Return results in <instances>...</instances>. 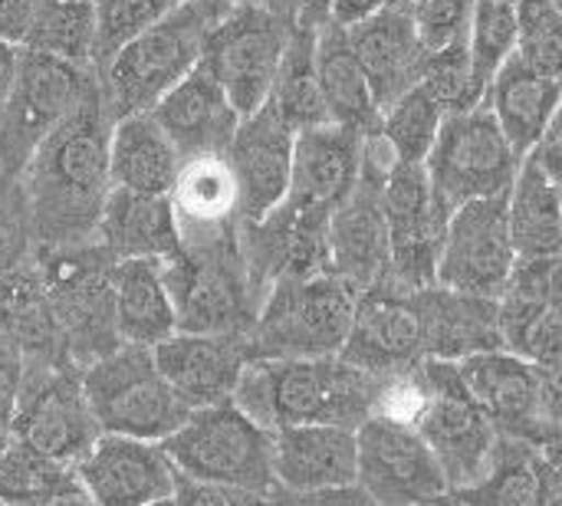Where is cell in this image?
Wrapping results in <instances>:
<instances>
[{
	"label": "cell",
	"mask_w": 562,
	"mask_h": 506,
	"mask_svg": "<svg viewBox=\"0 0 562 506\" xmlns=\"http://www.w3.org/2000/svg\"><path fill=\"white\" fill-rule=\"evenodd\" d=\"M109 128L102 95L86 86L69 115L53 125L26 158L30 221L40 247L89 244L112 188Z\"/></svg>",
	"instance_id": "6da1fadb"
},
{
	"label": "cell",
	"mask_w": 562,
	"mask_h": 506,
	"mask_svg": "<svg viewBox=\"0 0 562 506\" xmlns=\"http://www.w3.org/2000/svg\"><path fill=\"white\" fill-rule=\"evenodd\" d=\"M382 379L336 356L250 359L237 379L234 405L260 428L342 425L359 428L379 402Z\"/></svg>",
	"instance_id": "7a4b0ae2"
},
{
	"label": "cell",
	"mask_w": 562,
	"mask_h": 506,
	"mask_svg": "<svg viewBox=\"0 0 562 506\" xmlns=\"http://www.w3.org/2000/svg\"><path fill=\"white\" fill-rule=\"evenodd\" d=\"M175 306L178 333H237L247 336L257 319V296L231 227L184 240V250L161 263Z\"/></svg>",
	"instance_id": "3957f363"
},
{
	"label": "cell",
	"mask_w": 562,
	"mask_h": 506,
	"mask_svg": "<svg viewBox=\"0 0 562 506\" xmlns=\"http://www.w3.org/2000/svg\"><path fill=\"white\" fill-rule=\"evenodd\" d=\"M359 293L333 273L277 280L247 333L250 359L336 356L352 326Z\"/></svg>",
	"instance_id": "277c9868"
},
{
	"label": "cell",
	"mask_w": 562,
	"mask_h": 506,
	"mask_svg": "<svg viewBox=\"0 0 562 506\" xmlns=\"http://www.w3.org/2000/svg\"><path fill=\"white\" fill-rule=\"evenodd\" d=\"M112 263L99 244L40 247L36 254L63 349L79 369L122 346L115 333Z\"/></svg>",
	"instance_id": "5b68a950"
},
{
	"label": "cell",
	"mask_w": 562,
	"mask_h": 506,
	"mask_svg": "<svg viewBox=\"0 0 562 506\" xmlns=\"http://www.w3.org/2000/svg\"><path fill=\"white\" fill-rule=\"evenodd\" d=\"M82 392L102 435L161 441L191 415L158 372L148 346L122 342L109 356L89 362L82 369Z\"/></svg>",
	"instance_id": "8992f818"
},
{
	"label": "cell",
	"mask_w": 562,
	"mask_h": 506,
	"mask_svg": "<svg viewBox=\"0 0 562 506\" xmlns=\"http://www.w3.org/2000/svg\"><path fill=\"white\" fill-rule=\"evenodd\" d=\"M175 471L270 494L273 491V438L234 402L194 408L178 431L158 441Z\"/></svg>",
	"instance_id": "52a82bcc"
},
{
	"label": "cell",
	"mask_w": 562,
	"mask_h": 506,
	"mask_svg": "<svg viewBox=\"0 0 562 506\" xmlns=\"http://www.w3.org/2000/svg\"><path fill=\"white\" fill-rule=\"evenodd\" d=\"M458 372L497 435L560 451V372L540 369L507 349L458 359Z\"/></svg>",
	"instance_id": "ba28073f"
},
{
	"label": "cell",
	"mask_w": 562,
	"mask_h": 506,
	"mask_svg": "<svg viewBox=\"0 0 562 506\" xmlns=\"http://www.w3.org/2000/svg\"><path fill=\"white\" fill-rule=\"evenodd\" d=\"M102 428L82 392V369L69 359H26L10 415V438L76 468Z\"/></svg>",
	"instance_id": "9c48e42d"
},
{
	"label": "cell",
	"mask_w": 562,
	"mask_h": 506,
	"mask_svg": "<svg viewBox=\"0 0 562 506\" xmlns=\"http://www.w3.org/2000/svg\"><path fill=\"white\" fill-rule=\"evenodd\" d=\"M207 23L191 3H178L148 30L122 43L105 59V99L109 119L148 112L178 79H184L198 59Z\"/></svg>",
	"instance_id": "30bf717a"
},
{
	"label": "cell",
	"mask_w": 562,
	"mask_h": 506,
	"mask_svg": "<svg viewBox=\"0 0 562 506\" xmlns=\"http://www.w3.org/2000/svg\"><path fill=\"white\" fill-rule=\"evenodd\" d=\"M415 379L422 385V405L408 425L435 454L451 491L474 484L497 441L494 425L468 392L458 362L425 359L415 366Z\"/></svg>",
	"instance_id": "8fae6325"
},
{
	"label": "cell",
	"mask_w": 562,
	"mask_h": 506,
	"mask_svg": "<svg viewBox=\"0 0 562 506\" xmlns=\"http://www.w3.org/2000/svg\"><path fill=\"white\" fill-rule=\"evenodd\" d=\"M520 161L524 158L507 145L487 102H481L468 112L445 115L425 171L435 194L454 211L464 201L507 194Z\"/></svg>",
	"instance_id": "7c38bea8"
},
{
	"label": "cell",
	"mask_w": 562,
	"mask_h": 506,
	"mask_svg": "<svg viewBox=\"0 0 562 506\" xmlns=\"http://www.w3.org/2000/svg\"><path fill=\"white\" fill-rule=\"evenodd\" d=\"M286 33L290 26L257 3H237L204 30L198 63L217 79L240 119L270 99Z\"/></svg>",
	"instance_id": "4fadbf2b"
},
{
	"label": "cell",
	"mask_w": 562,
	"mask_h": 506,
	"mask_svg": "<svg viewBox=\"0 0 562 506\" xmlns=\"http://www.w3.org/2000/svg\"><path fill=\"white\" fill-rule=\"evenodd\" d=\"M382 211L389 224V280L402 290L435 286L451 207L435 194L425 165L392 158L382 181Z\"/></svg>",
	"instance_id": "5bb4252c"
},
{
	"label": "cell",
	"mask_w": 562,
	"mask_h": 506,
	"mask_svg": "<svg viewBox=\"0 0 562 506\" xmlns=\"http://www.w3.org/2000/svg\"><path fill=\"white\" fill-rule=\"evenodd\" d=\"M356 484L379 506H418L451 491L418 431L389 415L356 428Z\"/></svg>",
	"instance_id": "9a60e30c"
},
{
	"label": "cell",
	"mask_w": 562,
	"mask_h": 506,
	"mask_svg": "<svg viewBox=\"0 0 562 506\" xmlns=\"http://www.w3.org/2000/svg\"><path fill=\"white\" fill-rule=\"evenodd\" d=\"M514 244L507 230V194L464 201L451 211L435 283L497 300L514 270Z\"/></svg>",
	"instance_id": "2e32d148"
},
{
	"label": "cell",
	"mask_w": 562,
	"mask_h": 506,
	"mask_svg": "<svg viewBox=\"0 0 562 506\" xmlns=\"http://www.w3.org/2000/svg\"><path fill=\"white\" fill-rule=\"evenodd\" d=\"M560 254L517 257L504 293L497 296L501 346L540 369H562Z\"/></svg>",
	"instance_id": "e0dca14e"
},
{
	"label": "cell",
	"mask_w": 562,
	"mask_h": 506,
	"mask_svg": "<svg viewBox=\"0 0 562 506\" xmlns=\"http://www.w3.org/2000/svg\"><path fill=\"white\" fill-rule=\"evenodd\" d=\"M86 92V79L76 63L23 49L16 53L13 82L7 92V122L0 135V155L7 168L26 165L40 138L59 125Z\"/></svg>",
	"instance_id": "ac0fdd59"
},
{
	"label": "cell",
	"mask_w": 562,
	"mask_h": 506,
	"mask_svg": "<svg viewBox=\"0 0 562 506\" xmlns=\"http://www.w3.org/2000/svg\"><path fill=\"white\" fill-rule=\"evenodd\" d=\"M385 171L379 175L375 155L366 138L359 178L326 221L329 273L349 283L356 293L389 280V224L382 211Z\"/></svg>",
	"instance_id": "d6986e66"
},
{
	"label": "cell",
	"mask_w": 562,
	"mask_h": 506,
	"mask_svg": "<svg viewBox=\"0 0 562 506\" xmlns=\"http://www.w3.org/2000/svg\"><path fill=\"white\" fill-rule=\"evenodd\" d=\"M339 356L375 379L405 375L425 362V333L415 290H402L392 280L362 290Z\"/></svg>",
	"instance_id": "ffe728a7"
},
{
	"label": "cell",
	"mask_w": 562,
	"mask_h": 506,
	"mask_svg": "<svg viewBox=\"0 0 562 506\" xmlns=\"http://www.w3.org/2000/svg\"><path fill=\"white\" fill-rule=\"evenodd\" d=\"M293 138L296 132L270 102L237 122L224 158L234 175L240 224L267 217L283 201L293 165Z\"/></svg>",
	"instance_id": "44dd1931"
},
{
	"label": "cell",
	"mask_w": 562,
	"mask_h": 506,
	"mask_svg": "<svg viewBox=\"0 0 562 506\" xmlns=\"http://www.w3.org/2000/svg\"><path fill=\"white\" fill-rule=\"evenodd\" d=\"M366 138L369 135L336 122L300 128L293 138L290 184L280 204L329 217L359 178Z\"/></svg>",
	"instance_id": "7402d4cb"
},
{
	"label": "cell",
	"mask_w": 562,
	"mask_h": 506,
	"mask_svg": "<svg viewBox=\"0 0 562 506\" xmlns=\"http://www.w3.org/2000/svg\"><path fill=\"white\" fill-rule=\"evenodd\" d=\"M151 356L178 402L191 412L231 402L250 362L247 336L237 333H175L151 346Z\"/></svg>",
	"instance_id": "603a6c76"
},
{
	"label": "cell",
	"mask_w": 562,
	"mask_h": 506,
	"mask_svg": "<svg viewBox=\"0 0 562 506\" xmlns=\"http://www.w3.org/2000/svg\"><path fill=\"white\" fill-rule=\"evenodd\" d=\"M72 471L99 506L158 504L175 487V464L161 445L125 435H99Z\"/></svg>",
	"instance_id": "cb8c5ba5"
},
{
	"label": "cell",
	"mask_w": 562,
	"mask_h": 506,
	"mask_svg": "<svg viewBox=\"0 0 562 506\" xmlns=\"http://www.w3.org/2000/svg\"><path fill=\"white\" fill-rule=\"evenodd\" d=\"M148 112L155 115L181 161L224 155L240 122V112L231 105L227 92L201 63L184 79H178Z\"/></svg>",
	"instance_id": "d4e9b609"
},
{
	"label": "cell",
	"mask_w": 562,
	"mask_h": 506,
	"mask_svg": "<svg viewBox=\"0 0 562 506\" xmlns=\"http://www.w3.org/2000/svg\"><path fill=\"white\" fill-rule=\"evenodd\" d=\"M346 36H349V46H352L359 66L366 69V79L372 86L379 112L422 79L428 49L418 40L408 7L389 3L379 13H372L369 20L349 26Z\"/></svg>",
	"instance_id": "484cf974"
},
{
	"label": "cell",
	"mask_w": 562,
	"mask_h": 506,
	"mask_svg": "<svg viewBox=\"0 0 562 506\" xmlns=\"http://www.w3.org/2000/svg\"><path fill=\"white\" fill-rule=\"evenodd\" d=\"M273 438V487L329 491L356 484V431L342 425H286Z\"/></svg>",
	"instance_id": "4316f807"
},
{
	"label": "cell",
	"mask_w": 562,
	"mask_h": 506,
	"mask_svg": "<svg viewBox=\"0 0 562 506\" xmlns=\"http://www.w3.org/2000/svg\"><path fill=\"white\" fill-rule=\"evenodd\" d=\"M99 247L112 260H171L184 250L171 194H142L128 188H109L99 224Z\"/></svg>",
	"instance_id": "83f0119b"
},
{
	"label": "cell",
	"mask_w": 562,
	"mask_h": 506,
	"mask_svg": "<svg viewBox=\"0 0 562 506\" xmlns=\"http://www.w3.org/2000/svg\"><path fill=\"white\" fill-rule=\"evenodd\" d=\"M415 306L425 333V359L458 362L474 352L504 349L497 333V300L458 293L435 283L415 290Z\"/></svg>",
	"instance_id": "f1b7e54d"
},
{
	"label": "cell",
	"mask_w": 562,
	"mask_h": 506,
	"mask_svg": "<svg viewBox=\"0 0 562 506\" xmlns=\"http://www.w3.org/2000/svg\"><path fill=\"white\" fill-rule=\"evenodd\" d=\"M562 76H547L530 66H524L517 56H510L487 86V109L494 122L501 125L507 145L527 158L530 148L540 142L547 125L560 115Z\"/></svg>",
	"instance_id": "f546056e"
},
{
	"label": "cell",
	"mask_w": 562,
	"mask_h": 506,
	"mask_svg": "<svg viewBox=\"0 0 562 506\" xmlns=\"http://www.w3.org/2000/svg\"><path fill=\"white\" fill-rule=\"evenodd\" d=\"M562 468V451H543L530 441L497 435L484 474L451 491L461 506H540L547 477Z\"/></svg>",
	"instance_id": "4dcf8cb0"
},
{
	"label": "cell",
	"mask_w": 562,
	"mask_h": 506,
	"mask_svg": "<svg viewBox=\"0 0 562 506\" xmlns=\"http://www.w3.org/2000/svg\"><path fill=\"white\" fill-rule=\"evenodd\" d=\"M181 158L151 112L112 119L109 128V181L142 194H171Z\"/></svg>",
	"instance_id": "1f68e13d"
},
{
	"label": "cell",
	"mask_w": 562,
	"mask_h": 506,
	"mask_svg": "<svg viewBox=\"0 0 562 506\" xmlns=\"http://www.w3.org/2000/svg\"><path fill=\"white\" fill-rule=\"evenodd\" d=\"M115 333L132 346H158L178 333L175 306L161 277V260L135 257L112 263Z\"/></svg>",
	"instance_id": "d6a6232c"
},
{
	"label": "cell",
	"mask_w": 562,
	"mask_h": 506,
	"mask_svg": "<svg viewBox=\"0 0 562 506\" xmlns=\"http://www.w3.org/2000/svg\"><path fill=\"white\" fill-rule=\"evenodd\" d=\"M0 336L10 339L23 359H69L36 260L0 273Z\"/></svg>",
	"instance_id": "836d02e7"
},
{
	"label": "cell",
	"mask_w": 562,
	"mask_h": 506,
	"mask_svg": "<svg viewBox=\"0 0 562 506\" xmlns=\"http://www.w3.org/2000/svg\"><path fill=\"white\" fill-rule=\"evenodd\" d=\"M316 72H319L326 122L356 128L362 135H375L379 105L342 26L329 23L323 33H316Z\"/></svg>",
	"instance_id": "e575fe53"
},
{
	"label": "cell",
	"mask_w": 562,
	"mask_h": 506,
	"mask_svg": "<svg viewBox=\"0 0 562 506\" xmlns=\"http://www.w3.org/2000/svg\"><path fill=\"white\" fill-rule=\"evenodd\" d=\"M507 230L517 257H557L562 250V184L524 158L507 191Z\"/></svg>",
	"instance_id": "d590c367"
},
{
	"label": "cell",
	"mask_w": 562,
	"mask_h": 506,
	"mask_svg": "<svg viewBox=\"0 0 562 506\" xmlns=\"http://www.w3.org/2000/svg\"><path fill=\"white\" fill-rule=\"evenodd\" d=\"M171 204H175L178 227L194 230V237L184 240H198L231 227V217L237 214V188L227 158L224 155L184 158L171 184Z\"/></svg>",
	"instance_id": "8d00e7d4"
},
{
	"label": "cell",
	"mask_w": 562,
	"mask_h": 506,
	"mask_svg": "<svg viewBox=\"0 0 562 506\" xmlns=\"http://www.w3.org/2000/svg\"><path fill=\"white\" fill-rule=\"evenodd\" d=\"M267 102L283 115V122L293 132L326 122V105L316 72V30L310 23H300L286 33Z\"/></svg>",
	"instance_id": "74e56055"
},
{
	"label": "cell",
	"mask_w": 562,
	"mask_h": 506,
	"mask_svg": "<svg viewBox=\"0 0 562 506\" xmlns=\"http://www.w3.org/2000/svg\"><path fill=\"white\" fill-rule=\"evenodd\" d=\"M445 122L441 105L435 102V95L415 82L412 89H405L395 102H389L379 112V138L389 145L395 161H412V165H425L438 128Z\"/></svg>",
	"instance_id": "f35d334b"
},
{
	"label": "cell",
	"mask_w": 562,
	"mask_h": 506,
	"mask_svg": "<svg viewBox=\"0 0 562 506\" xmlns=\"http://www.w3.org/2000/svg\"><path fill=\"white\" fill-rule=\"evenodd\" d=\"M92 43H95L92 0H43L23 40V49L82 66L86 59H92Z\"/></svg>",
	"instance_id": "ab89813d"
},
{
	"label": "cell",
	"mask_w": 562,
	"mask_h": 506,
	"mask_svg": "<svg viewBox=\"0 0 562 506\" xmlns=\"http://www.w3.org/2000/svg\"><path fill=\"white\" fill-rule=\"evenodd\" d=\"M76 471L40 454L23 441H10L0 451V501L7 506H33L36 501L69 487Z\"/></svg>",
	"instance_id": "60d3db41"
},
{
	"label": "cell",
	"mask_w": 562,
	"mask_h": 506,
	"mask_svg": "<svg viewBox=\"0 0 562 506\" xmlns=\"http://www.w3.org/2000/svg\"><path fill=\"white\" fill-rule=\"evenodd\" d=\"M514 43H517L514 0H474L468 20V56L484 92L494 72L514 56Z\"/></svg>",
	"instance_id": "b9f144b4"
},
{
	"label": "cell",
	"mask_w": 562,
	"mask_h": 506,
	"mask_svg": "<svg viewBox=\"0 0 562 506\" xmlns=\"http://www.w3.org/2000/svg\"><path fill=\"white\" fill-rule=\"evenodd\" d=\"M435 102L441 105L445 115H458L468 112L474 105L484 102V86L477 82L474 69H471V56H468V36L454 40L441 49H431L425 59V72L418 79Z\"/></svg>",
	"instance_id": "7bdbcfd3"
},
{
	"label": "cell",
	"mask_w": 562,
	"mask_h": 506,
	"mask_svg": "<svg viewBox=\"0 0 562 506\" xmlns=\"http://www.w3.org/2000/svg\"><path fill=\"white\" fill-rule=\"evenodd\" d=\"M514 56L547 76H562V10L560 0H517Z\"/></svg>",
	"instance_id": "ee69618b"
},
{
	"label": "cell",
	"mask_w": 562,
	"mask_h": 506,
	"mask_svg": "<svg viewBox=\"0 0 562 506\" xmlns=\"http://www.w3.org/2000/svg\"><path fill=\"white\" fill-rule=\"evenodd\" d=\"M184 0H92L95 10V43L92 59H109L122 43L148 30L155 20H161L168 10H175Z\"/></svg>",
	"instance_id": "f6af8a7d"
},
{
	"label": "cell",
	"mask_w": 562,
	"mask_h": 506,
	"mask_svg": "<svg viewBox=\"0 0 562 506\" xmlns=\"http://www.w3.org/2000/svg\"><path fill=\"white\" fill-rule=\"evenodd\" d=\"M471 7L474 0H412V20L422 46L431 53L454 40H464Z\"/></svg>",
	"instance_id": "bcb514c9"
},
{
	"label": "cell",
	"mask_w": 562,
	"mask_h": 506,
	"mask_svg": "<svg viewBox=\"0 0 562 506\" xmlns=\"http://www.w3.org/2000/svg\"><path fill=\"white\" fill-rule=\"evenodd\" d=\"M267 494L247 491V487H231V484H211L188 477L175 471V487H171V504L175 506H267Z\"/></svg>",
	"instance_id": "7dc6e473"
},
{
	"label": "cell",
	"mask_w": 562,
	"mask_h": 506,
	"mask_svg": "<svg viewBox=\"0 0 562 506\" xmlns=\"http://www.w3.org/2000/svg\"><path fill=\"white\" fill-rule=\"evenodd\" d=\"M267 497H270L267 506H379L362 487H359V484L329 487V491H306V494L273 487Z\"/></svg>",
	"instance_id": "c3c4849f"
},
{
	"label": "cell",
	"mask_w": 562,
	"mask_h": 506,
	"mask_svg": "<svg viewBox=\"0 0 562 506\" xmlns=\"http://www.w3.org/2000/svg\"><path fill=\"white\" fill-rule=\"evenodd\" d=\"M23 352L0 336V421L10 428V415H13V402L23 382Z\"/></svg>",
	"instance_id": "681fc988"
},
{
	"label": "cell",
	"mask_w": 562,
	"mask_h": 506,
	"mask_svg": "<svg viewBox=\"0 0 562 506\" xmlns=\"http://www.w3.org/2000/svg\"><path fill=\"white\" fill-rule=\"evenodd\" d=\"M40 3L43 0H0V40L10 46H23Z\"/></svg>",
	"instance_id": "f907efd6"
},
{
	"label": "cell",
	"mask_w": 562,
	"mask_h": 506,
	"mask_svg": "<svg viewBox=\"0 0 562 506\" xmlns=\"http://www.w3.org/2000/svg\"><path fill=\"white\" fill-rule=\"evenodd\" d=\"M26 260V227L20 214L0 204V273Z\"/></svg>",
	"instance_id": "816d5d0a"
},
{
	"label": "cell",
	"mask_w": 562,
	"mask_h": 506,
	"mask_svg": "<svg viewBox=\"0 0 562 506\" xmlns=\"http://www.w3.org/2000/svg\"><path fill=\"white\" fill-rule=\"evenodd\" d=\"M530 161H537L550 178H557L562 184V128H560V115L547 125V132L540 135V142L530 148L527 155Z\"/></svg>",
	"instance_id": "f5cc1de1"
},
{
	"label": "cell",
	"mask_w": 562,
	"mask_h": 506,
	"mask_svg": "<svg viewBox=\"0 0 562 506\" xmlns=\"http://www.w3.org/2000/svg\"><path fill=\"white\" fill-rule=\"evenodd\" d=\"M382 7H389V0H326V13L333 26H356L362 20H369L372 13H379Z\"/></svg>",
	"instance_id": "db71d44e"
},
{
	"label": "cell",
	"mask_w": 562,
	"mask_h": 506,
	"mask_svg": "<svg viewBox=\"0 0 562 506\" xmlns=\"http://www.w3.org/2000/svg\"><path fill=\"white\" fill-rule=\"evenodd\" d=\"M33 506H99V504L86 494V487H82V484H79V477H76L69 487H63V491H56V494H49V497L36 501Z\"/></svg>",
	"instance_id": "11a10c76"
},
{
	"label": "cell",
	"mask_w": 562,
	"mask_h": 506,
	"mask_svg": "<svg viewBox=\"0 0 562 506\" xmlns=\"http://www.w3.org/2000/svg\"><path fill=\"white\" fill-rule=\"evenodd\" d=\"M184 3H191V7H194V10L201 13V20H204V23L211 26V23H214V20H221V16H224L227 10H234V7H237L240 0H184Z\"/></svg>",
	"instance_id": "9f6ffc18"
},
{
	"label": "cell",
	"mask_w": 562,
	"mask_h": 506,
	"mask_svg": "<svg viewBox=\"0 0 562 506\" xmlns=\"http://www.w3.org/2000/svg\"><path fill=\"white\" fill-rule=\"evenodd\" d=\"M13 69H16V46H10V43L0 40V102H3L7 92H10Z\"/></svg>",
	"instance_id": "6f0895ef"
},
{
	"label": "cell",
	"mask_w": 562,
	"mask_h": 506,
	"mask_svg": "<svg viewBox=\"0 0 562 506\" xmlns=\"http://www.w3.org/2000/svg\"><path fill=\"white\" fill-rule=\"evenodd\" d=\"M418 506H461V504H458V497L448 491V494H441V497H435V501H428V504H418Z\"/></svg>",
	"instance_id": "680465c9"
},
{
	"label": "cell",
	"mask_w": 562,
	"mask_h": 506,
	"mask_svg": "<svg viewBox=\"0 0 562 506\" xmlns=\"http://www.w3.org/2000/svg\"><path fill=\"white\" fill-rule=\"evenodd\" d=\"M10 441H13V438H10V428H7V425L0 421V451H3V448H7Z\"/></svg>",
	"instance_id": "91938a15"
},
{
	"label": "cell",
	"mask_w": 562,
	"mask_h": 506,
	"mask_svg": "<svg viewBox=\"0 0 562 506\" xmlns=\"http://www.w3.org/2000/svg\"><path fill=\"white\" fill-rule=\"evenodd\" d=\"M303 7H310V10H326V0H303Z\"/></svg>",
	"instance_id": "94428289"
},
{
	"label": "cell",
	"mask_w": 562,
	"mask_h": 506,
	"mask_svg": "<svg viewBox=\"0 0 562 506\" xmlns=\"http://www.w3.org/2000/svg\"><path fill=\"white\" fill-rule=\"evenodd\" d=\"M389 3H392V7H408V10H412V0H389Z\"/></svg>",
	"instance_id": "6125c7cd"
},
{
	"label": "cell",
	"mask_w": 562,
	"mask_h": 506,
	"mask_svg": "<svg viewBox=\"0 0 562 506\" xmlns=\"http://www.w3.org/2000/svg\"><path fill=\"white\" fill-rule=\"evenodd\" d=\"M148 506H175V504H171V497H165V501H158V504H148Z\"/></svg>",
	"instance_id": "be15d7a7"
},
{
	"label": "cell",
	"mask_w": 562,
	"mask_h": 506,
	"mask_svg": "<svg viewBox=\"0 0 562 506\" xmlns=\"http://www.w3.org/2000/svg\"><path fill=\"white\" fill-rule=\"evenodd\" d=\"M0 506H7V504H3V501H0Z\"/></svg>",
	"instance_id": "e7e4bbea"
},
{
	"label": "cell",
	"mask_w": 562,
	"mask_h": 506,
	"mask_svg": "<svg viewBox=\"0 0 562 506\" xmlns=\"http://www.w3.org/2000/svg\"><path fill=\"white\" fill-rule=\"evenodd\" d=\"M514 3H517V0H514Z\"/></svg>",
	"instance_id": "03108f58"
}]
</instances>
